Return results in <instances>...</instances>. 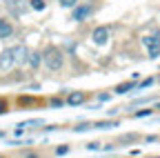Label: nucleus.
Segmentation results:
<instances>
[{
	"instance_id": "nucleus-17",
	"label": "nucleus",
	"mask_w": 160,
	"mask_h": 158,
	"mask_svg": "<svg viewBox=\"0 0 160 158\" xmlns=\"http://www.w3.org/2000/svg\"><path fill=\"white\" fill-rule=\"evenodd\" d=\"M58 3H60V7H65V9H73L78 5V0H58Z\"/></svg>"
},
{
	"instance_id": "nucleus-3",
	"label": "nucleus",
	"mask_w": 160,
	"mask_h": 158,
	"mask_svg": "<svg viewBox=\"0 0 160 158\" xmlns=\"http://www.w3.org/2000/svg\"><path fill=\"white\" fill-rule=\"evenodd\" d=\"M13 67H18L16 65V56H13V47H7V49L0 51V74H7Z\"/></svg>"
},
{
	"instance_id": "nucleus-30",
	"label": "nucleus",
	"mask_w": 160,
	"mask_h": 158,
	"mask_svg": "<svg viewBox=\"0 0 160 158\" xmlns=\"http://www.w3.org/2000/svg\"><path fill=\"white\" fill-rule=\"evenodd\" d=\"M0 158H9V156H0Z\"/></svg>"
},
{
	"instance_id": "nucleus-1",
	"label": "nucleus",
	"mask_w": 160,
	"mask_h": 158,
	"mask_svg": "<svg viewBox=\"0 0 160 158\" xmlns=\"http://www.w3.org/2000/svg\"><path fill=\"white\" fill-rule=\"evenodd\" d=\"M65 60H67V56L65 51L56 47V45H49L45 51H42V65L49 69V71H60L65 67Z\"/></svg>"
},
{
	"instance_id": "nucleus-5",
	"label": "nucleus",
	"mask_w": 160,
	"mask_h": 158,
	"mask_svg": "<svg viewBox=\"0 0 160 158\" xmlns=\"http://www.w3.org/2000/svg\"><path fill=\"white\" fill-rule=\"evenodd\" d=\"M91 40L96 43V45H107V40H109V27H96L93 31H91Z\"/></svg>"
},
{
	"instance_id": "nucleus-15",
	"label": "nucleus",
	"mask_w": 160,
	"mask_h": 158,
	"mask_svg": "<svg viewBox=\"0 0 160 158\" xmlns=\"http://www.w3.org/2000/svg\"><path fill=\"white\" fill-rule=\"evenodd\" d=\"M69 151H71V145H58L56 147V156H65Z\"/></svg>"
},
{
	"instance_id": "nucleus-20",
	"label": "nucleus",
	"mask_w": 160,
	"mask_h": 158,
	"mask_svg": "<svg viewBox=\"0 0 160 158\" xmlns=\"http://www.w3.org/2000/svg\"><path fill=\"white\" fill-rule=\"evenodd\" d=\"M91 127H93L91 123H80V125L73 127V131H85V129H91Z\"/></svg>"
},
{
	"instance_id": "nucleus-7",
	"label": "nucleus",
	"mask_w": 160,
	"mask_h": 158,
	"mask_svg": "<svg viewBox=\"0 0 160 158\" xmlns=\"http://www.w3.org/2000/svg\"><path fill=\"white\" fill-rule=\"evenodd\" d=\"M13 56H16V65L20 67V65H27V58H29V49H27V45H16L13 47Z\"/></svg>"
},
{
	"instance_id": "nucleus-28",
	"label": "nucleus",
	"mask_w": 160,
	"mask_h": 158,
	"mask_svg": "<svg viewBox=\"0 0 160 158\" xmlns=\"http://www.w3.org/2000/svg\"><path fill=\"white\" fill-rule=\"evenodd\" d=\"M0 138H5V131H2V129H0Z\"/></svg>"
},
{
	"instance_id": "nucleus-22",
	"label": "nucleus",
	"mask_w": 160,
	"mask_h": 158,
	"mask_svg": "<svg viewBox=\"0 0 160 158\" xmlns=\"http://www.w3.org/2000/svg\"><path fill=\"white\" fill-rule=\"evenodd\" d=\"M18 103H20V105H36V103H40V100H36V98H20Z\"/></svg>"
},
{
	"instance_id": "nucleus-29",
	"label": "nucleus",
	"mask_w": 160,
	"mask_h": 158,
	"mask_svg": "<svg viewBox=\"0 0 160 158\" xmlns=\"http://www.w3.org/2000/svg\"><path fill=\"white\" fill-rule=\"evenodd\" d=\"M153 109H160V103H158V105H156V107H153Z\"/></svg>"
},
{
	"instance_id": "nucleus-10",
	"label": "nucleus",
	"mask_w": 160,
	"mask_h": 158,
	"mask_svg": "<svg viewBox=\"0 0 160 158\" xmlns=\"http://www.w3.org/2000/svg\"><path fill=\"white\" fill-rule=\"evenodd\" d=\"M27 65L31 69H38L40 65H42V54L40 51H29V58H27Z\"/></svg>"
},
{
	"instance_id": "nucleus-6",
	"label": "nucleus",
	"mask_w": 160,
	"mask_h": 158,
	"mask_svg": "<svg viewBox=\"0 0 160 158\" xmlns=\"http://www.w3.org/2000/svg\"><path fill=\"white\" fill-rule=\"evenodd\" d=\"M65 100H67L69 107H78V105L87 103V91H69L65 96Z\"/></svg>"
},
{
	"instance_id": "nucleus-27",
	"label": "nucleus",
	"mask_w": 160,
	"mask_h": 158,
	"mask_svg": "<svg viewBox=\"0 0 160 158\" xmlns=\"http://www.w3.org/2000/svg\"><path fill=\"white\" fill-rule=\"evenodd\" d=\"M145 140H147V143H156V140H158V136H147Z\"/></svg>"
},
{
	"instance_id": "nucleus-26",
	"label": "nucleus",
	"mask_w": 160,
	"mask_h": 158,
	"mask_svg": "<svg viewBox=\"0 0 160 158\" xmlns=\"http://www.w3.org/2000/svg\"><path fill=\"white\" fill-rule=\"evenodd\" d=\"M87 149H100V143H89V145H85Z\"/></svg>"
},
{
	"instance_id": "nucleus-16",
	"label": "nucleus",
	"mask_w": 160,
	"mask_h": 158,
	"mask_svg": "<svg viewBox=\"0 0 160 158\" xmlns=\"http://www.w3.org/2000/svg\"><path fill=\"white\" fill-rule=\"evenodd\" d=\"M9 109H11L9 107V100H7V98H0V116H5Z\"/></svg>"
},
{
	"instance_id": "nucleus-23",
	"label": "nucleus",
	"mask_w": 160,
	"mask_h": 158,
	"mask_svg": "<svg viewBox=\"0 0 160 158\" xmlns=\"http://www.w3.org/2000/svg\"><path fill=\"white\" fill-rule=\"evenodd\" d=\"M131 140H138L136 134H129V136H122V143H131Z\"/></svg>"
},
{
	"instance_id": "nucleus-19",
	"label": "nucleus",
	"mask_w": 160,
	"mask_h": 158,
	"mask_svg": "<svg viewBox=\"0 0 160 158\" xmlns=\"http://www.w3.org/2000/svg\"><path fill=\"white\" fill-rule=\"evenodd\" d=\"M49 105L51 107H62V105H67V100H65V98H51Z\"/></svg>"
},
{
	"instance_id": "nucleus-32",
	"label": "nucleus",
	"mask_w": 160,
	"mask_h": 158,
	"mask_svg": "<svg viewBox=\"0 0 160 158\" xmlns=\"http://www.w3.org/2000/svg\"><path fill=\"white\" fill-rule=\"evenodd\" d=\"M158 83H160V76H158Z\"/></svg>"
},
{
	"instance_id": "nucleus-9",
	"label": "nucleus",
	"mask_w": 160,
	"mask_h": 158,
	"mask_svg": "<svg viewBox=\"0 0 160 158\" xmlns=\"http://www.w3.org/2000/svg\"><path fill=\"white\" fill-rule=\"evenodd\" d=\"M7 7H9V11L13 16H22L27 11V7L22 5V0H7Z\"/></svg>"
},
{
	"instance_id": "nucleus-18",
	"label": "nucleus",
	"mask_w": 160,
	"mask_h": 158,
	"mask_svg": "<svg viewBox=\"0 0 160 158\" xmlns=\"http://www.w3.org/2000/svg\"><path fill=\"white\" fill-rule=\"evenodd\" d=\"M111 125H118L116 120H100V123H96L93 127H98V129H107V127H111Z\"/></svg>"
},
{
	"instance_id": "nucleus-14",
	"label": "nucleus",
	"mask_w": 160,
	"mask_h": 158,
	"mask_svg": "<svg viewBox=\"0 0 160 158\" xmlns=\"http://www.w3.org/2000/svg\"><path fill=\"white\" fill-rule=\"evenodd\" d=\"M156 80H158V78H153V76H151V78H145V80H142V83H138V91H142V89H147V87H151V85H153Z\"/></svg>"
},
{
	"instance_id": "nucleus-11",
	"label": "nucleus",
	"mask_w": 160,
	"mask_h": 158,
	"mask_svg": "<svg viewBox=\"0 0 160 158\" xmlns=\"http://www.w3.org/2000/svg\"><path fill=\"white\" fill-rule=\"evenodd\" d=\"M11 36H13V25L9 20H2L0 23V40H7Z\"/></svg>"
},
{
	"instance_id": "nucleus-24",
	"label": "nucleus",
	"mask_w": 160,
	"mask_h": 158,
	"mask_svg": "<svg viewBox=\"0 0 160 158\" xmlns=\"http://www.w3.org/2000/svg\"><path fill=\"white\" fill-rule=\"evenodd\" d=\"M25 158H42V154H38V151H27Z\"/></svg>"
},
{
	"instance_id": "nucleus-8",
	"label": "nucleus",
	"mask_w": 160,
	"mask_h": 158,
	"mask_svg": "<svg viewBox=\"0 0 160 158\" xmlns=\"http://www.w3.org/2000/svg\"><path fill=\"white\" fill-rule=\"evenodd\" d=\"M131 89H138V80H127V83H120V85H116L113 87V94H129Z\"/></svg>"
},
{
	"instance_id": "nucleus-25",
	"label": "nucleus",
	"mask_w": 160,
	"mask_h": 158,
	"mask_svg": "<svg viewBox=\"0 0 160 158\" xmlns=\"http://www.w3.org/2000/svg\"><path fill=\"white\" fill-rule=\"evenodd\" d=\"M111 94H98V100H109Z\"/></svg>"
},
{
	"instance_id": "nucleus-2",
	"label": "nucleus",
	"mask_w": 160,
	"mask_h": 158,
	"mask_svg": "<svg viewBox=\"0 0 160 158\" xmlns=\"http://www.w3.org/2000/svg\"><path fill=\"white\" fill-rule=\"evenodd\" d=\"M96 11V5L93 3H85V5H76L73 11H71V20L73 23H85L87 18H91Z\"/></svg>"
},
{
	"instance_id": "nucleus-4",
	"label": "nucleus",
	"mask_w": 160,
	"mask_h": 158,
	"mask_svg": "<svg viewBox=\"0 0 160 158\" xmlns=\"http://www.w3.org/2000/svg\"><path fill=\"white\" fill-rule=\"evenodd\" d=\"M142 45L147 47V51H149V58H151V60L160 58V31H158L156 36H145V38H142Z\"/></svg>"
},
{
	"instance_id": "nucleus-12",
	"label": "nucleus",
	"mask_w": 160,
	"mask_h": 158,
	"mask_svg": "<svg viewBox=\"0 0 160 158\" xmlns=\"http://www.w3.org/2000/svg\"><path fill=\"white\" fill-rule=\"evenodd\" d=\"M29 7H31L33 11H42V9L47 7V0H29Z\"/></svg>"
},
{
	"instance_id": "nucleus-21",
	"label": "nucleus",
	"mask_w": 160,
	"mask_h": 158,
	"mask_svg": "<svg viewBox=\"0 0 160 158\" xmlns=\"http://www.w3.org/2000/svg\"><path fill=\"white\" fill-rule=\"evenodd\" d=\"M38 125H45V120H42V118H36V120H29V123H27V129H29V127L33 129V127H38Z\"/></svg>"
},
{
	"instance_id": "nucleus-13",
	"label": "nucleus",
	"mask_w": 160,
	"mask_h": 158,
	"mask_svg": "<svg viewBox=\"0 0 160 158\" xmlns=\"http://www.w3.org/2000/svg\"><path fill=\"white\" fill-rule=\"evenodd\" d=\"M153 111H156L153 107H151V109H140V111H133V114H131V118H147V116H151Z\"/></svg>"
},
{
	"instance_id": "nucleus-31",
	"label": "nucleus",
	"mask_w": 160,
	"mask_h": 158,
	"mask_svg": "<svg viewBox=\"0 0 160 158\" xmlns=\"http://www.w3.org/2000/svg\"><path fill=\"white\" fill-rule=\"evenodd\" d=\"M2 20H5V18H0V23H2Z\"/></svg>"
}]
</instances>
